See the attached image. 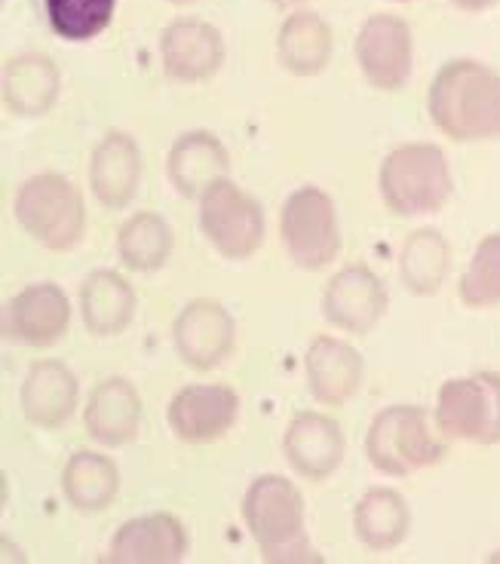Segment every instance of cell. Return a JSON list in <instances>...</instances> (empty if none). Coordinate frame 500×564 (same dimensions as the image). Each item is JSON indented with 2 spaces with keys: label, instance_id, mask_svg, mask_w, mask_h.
Instances as JSON below:
<instances>
[{
  "label": "cell",
  "instance_id": "obj_1",
  "mask_svg": "<svg viewBox=\"0 0 500 564\" xmlns=\"http://www.w3.org/2000/svg\"><path fill=\"white\" fill-rule=\"evenodd\" d=\"M427 111L452 141L500 139V74L476 58L448 62L430 84Z\"/></svg>",
  "mask_w": 500,
  "mask_h": 564
},
{
  "label": "cell",
  "instance_id": "obj_2",
  "mask_svg": "<svg viewBox=\"0 0 500 564\" xmlns=\"http://www.w3.org/2000/svg\"><path fill=\"white\" fill-rule=\"evenodd\" d=\"M243 524L268 562H311L314 546L304 531V497L286 476L264 473L243 494Z\"/></svg>",
  "mask_w": 500,
  "mask_h": 564
},
{
  "label": "cell",
  "instance_id": "obj_3",
  "mask_svg": "<svg viewBox=\"0 0 500 564\" xmlns=\"http://www.w3.org/2000/svg\"><path fill=\"white\" fill-rule=\"evenodd\" d=\"M452 166L439 144L405 141L393 148L378 172V191L396 218H421L439 212L452 197Z\"/></svg>",
  "mask_w": 500,
  "mask_h": 564
},
{
  "label": "cell",
  "instance_id": "obj_4",
  "mask_svg": "<svg viewBox=\"0 0 500 564\" xmlns=\"http://www.w3.org/2000/svg\"><path fill=\"white\" fill-rule=\"evenodd\" d=\"M13 212L19 227L50 252H72L86 234V203L80 187L58 175L37 172L15 191Z\"/></svg>",
  "mask_w": 500,
  "mask_h": 564
},
{
  "label": "cell",
  "instance_id": "obj_5",
  "mask_svg": "<svg viewBox=\"0 0 500 564\" xmlns=\"http://www.w3.org/2000/svg\"><path fill=\"white\" fill-rule=\"evenodd\" d=\"M443 454V442L433 433L427 411L417 405H390L374 417L366 433L369 464L390 479H402L439 464Z\"/></svg>",
  "mask_w": 500,
  "mask_h": 564
},
{
  "label": "cell",
  "instance_id": "obj_6",
  "mask_svg": "<svg viewBox=\"0 0 500 564\" xmlns=\"http://www.w3.org/2000/svg\"><path fill=\"white\" fill-rule=\"evenodd\" d=\"M280 240L295 268L311 273L329 268L341 252V225L335 199L316 184L292 191L280 212Z\"/></svg>",
  "mask_w": 500,
  "mask_h": 564
},
{
  "label": "cell",
  "instance_id": "obj_7",
  "mask_svg": "<svg viewBox=\"0 0 500 564\" xmlns=\"http://www.w3.org/2000/svg\"><path fill=\"white\" fill-rule=\"evenodd\" d=\"M433 421L439 436L452 442L498 445L500 442V375L476 371L439 387Z\"/></svg>",
  "mask_w": 500,
  "mask_h": 564
},
{
  "label": "cell",
  "instance_id": "obj_8",
  "mask_svg": "<svg viewBox=\"0 0 500 564\" xmlns=\"http://www.w3.org/2000/svg\"><path fill=\"white\" fill-rule=\"evenodd\" d=\"M197 221L209 246L228 261L252 258L268 234V218L261 203L252 194H246L240 184L230 182V175L215 182L203 194Z\"/></svg>",
  "mask_w": 500,
  "mask_h": 564
},
{
  "label": "cell",
  "instance_id": "obj_9",
  "mask_svg": "<svg viewBox=\"0 0 500 564\" xmlns=\"http://www.w3.org/2000/svg\"><path fill=\"white\" fill-rule=\"evenodd\" d=\"M366 84L381 93H400L415 68V34L393 13H374L362 22L354 43Z\"/></svg>",
  "mask_w": 500,
  "mask_h": 564
},
{
  "label": "cell",
  "instance_id": "obj_10",
  "mask_svg": "<svg viewBox=\"0 0 500 564\" xmlns=\"http://www.w3.org/2000/svg\"><path fill=\"white\" fill-rule=\"evenodd\" d=\"M172 347L178 359L194 371L225 366L237 347V323L215 297H197L172 323Z\"/></svg>",
  "mask_w": 500,
  "mask_h": 564
},
{
  "label": "cell",
  "instance_id": "obj_11",
  "mask_svg": "<svg viewBox=\"0 0 500 564\" xmlns=\"http://www.w3.org/2000/svg\"><path fill=\"white\" fill-rule=\"evenodd\" d=\"M72 328V297L56 282H34L15 292L3 311V335L13 344L46 350Z\"/></svg>",
  "mask_w": 500,
  "mask_h": 564
},
{
  "label": "cell",
  "instance_id": "obj_12",
  "mask_svg": "<svg viewBox=\"0 0 500 564\" xmlns=\"http://www.w3.org/2000/svg\"><path fill=\"white\" fill-rule=\"evenodd\" d=\"M323 316L344 335H369L390 307L384 280L369 264H347L323 292Z\"/></svg>",
  "mask_w": 500,
  "mask_h": 564
},
{
  "label": "cell",
  "instance_id": "obj_13",
  "mask_svg": "<svg viewBox=\"0 0 500 564\" xmlns=\"http://www.w3.org/2000/svg\"><path fill=\"white\" fill-rule=\"evenodd\" d=\"M240 417V395L228 383H191L170 399L166 423L187 445H209L228 436Z\"/></svg>",
  "mask_w": 500,
  "mask_h": 564
},
{
  "label": "cell",
  "instance_id": "obj_14",
  "mask_svg": "<svg viewBox=\"0 0 500 564\" xmlns=\"http://www.w3.org/2000/svg\"><path fill=\"white\" fill-rule=\"evenodd\" d=\"M225 37L213 22L194 15L175 19L160 34V62L163 70L178 84H203L225 65Z\"/></svg>",
  "mask_w": 500,
  "mask_h": 564
},
{
  "label": "cell",
  "instance_id": "obj_15",
  "mask_svg": "<svg viewBox=\"0 0 500 564\" xmlns=\"http://www.w3.org/2000/svg\"><path fill=\"white\" fill-rule=\"evenodd\" d=\"M347 442L341 423L323 411H298L283 433V457L307 481H326L341 466Z\"/></svg>",
  "mask_w": 500,
  "mask_h": 564
},
{
  "label": "cell",
  "instance_id": "obj_16",
  "mask_svg": "<svg viewBox=\"0 0 500 564\" xmlns=\"http://www.w3.org/2000/svg\"><path fill=\"white\" fill-rule=\"evenodd\" d=\"M362 375H366L362 352L350 340L319 335L304 352L307 390L326 409H338L344 402H350L362 387Z\"/></svg>",
  "mask_w": 500,
  "mask_h": 564
},
{
  "label": "cell",
  "instance_id": "obj_17",
  "mask_svg": "<svg viewBox=\"0 0 500 564\" xmlns=\"http://www.w3.org/2000/svg\"><path fill=\"white\" fill-rule=\"evenodd\" d=\"M142 148L129 132L111 129L89 156V191L105 209H127L142 184Z\"/></svg>",
  "mask_w": 500,
  "mask_h": 564
},
{
  "label": "cell",
  "instance_id": "obj_18",
  "mask_svg": "<svg viewBox=\"0 0 500 564\" xmlns=\"http://www.w3.org/2000/svg\"><path fill=\"white\" fill-rule=\"evenodd\" d=\"M84 426L101 448H127L142 426V395L127 378H105L84 405Z\"/></svg>",
  "mask_w": 500,
  "mask_h": 564
},
{
  "label": "cell",
  "instance_id": "obj_19",
  "mask_svg": "<svg viewBox=\"0 0 500 564\" xmlns=\"http://www.w3.org/2000/svg\"><path fill=\"white\" fill-rule=\"evenodd\" d=\"M22 414L31 426L41 430H58L72 421L80 409V383L77 375L58 359L34 362L22 381Z\"/></svg>",
  "mask_w": 500,
  "mask_h": 564
},
{
  "label": "cell",
  "instance_id": "obj_20",
  "mask_svg": "<svg viewBox=\"0 0 500 564\" xmlns=\"http://www.w3.org/2000/svg\"><path fill=\"white\" fill-rule=\"evenodd\" d=\"M187 555V531L172 512H151L117 528L108 558L117 564H170Z\"/></svg>",
  "mask_w": 500,
  "mask_h": 564
},
{
  "label": "cell",
  "instance_id": "obj_21",
  "mask_svg": "<svg viewBox=\"0 0 500 564\" xmlns=\"http://www.w3.org/2000/svg\"><path fill=\"white\" fill-rule=\"evenodd\" d=\"M170 184L187 199H200L215 182L230 175V154L225 141L209 129H191L172 141L166 156Z\"/></svg>",
  "mask_w": 500,
  "mask_h": 564
},
{
  "label": "cell",
  "instance_id": "obj_22",
  "mask_svg": "<svg viewBox=\"0 0 500 564\" xmlns=\"http://www.w3.org/2000/svg\"><path fill=\"white\" fill-rule=\"evenodd\" d=\"M135 289L117 270H93L80 285V319L96 338H117L135 319Z\"/></svg>",
  "mask_w": 500,
  "mask_h": 564
},
{
  "label": "cell",
  "instance_id": "obj_23",
  "mask_svg": "<svg viewBox=\"0 0 500 564\" xmlns=\"http://www.w3.org/2000/svg\"><path fill=\"white\" fill-rule=\"evenodd\" d=\"M335 53L331 25L314 10H292L276 31V58L295 77H316Z\"/></svg>",
  "mask_w": 500,
  "mask_h": 564
},
{
  "label": "cell",
  "instance_id": "obj_24",
  "mask_svg": "<svg viewBox=\"0 0 500 564\" xmlns=\"http://www.w3.org/2000/svg\"><path fill=\"white\" fill-rule=\"evenodd\" d=\"M58 89H62V74L56 62L41 53L15 56L3 70V105L15 117L34 120L50 113L58 101Z\"/></svg>",
  "mask_w": 500,
  "mask_h": 564
},
{
  "label": "cell",
  "instance_id": "obj_25",
  "mask_svg": "<svg viewBox=\"0 0 500 564\" xmlns=\"http://www.w3.org/2000/svg\"><path fill=\"white\" fill-rule=\"evenodd\" d=\"M412 531V509L396 488H369L354 507V534L372 552H390Z\"/></svg>",
  "mask_w": 500,
  "mask_h": 564
},
{
  "label": "cell",
  "instance_id": "obj_26",
  "mask_svg": "<svg viewBox=\"0 0 500 564\" xmlns=\"http://www.w3.org/2000/svg\"><path fill=\"white\" fill-rule=\"evenodd\" d=\"M62 494L77 512H101L120 494V469L101 452H74L62 469Z\"/></svg>",
  "mask_w": 500,
  "mask_h": 564
},
{
  "label": "cell",
  "instance_id": "obj_27",
  "mask_svg": "<svg viewBox=\"0 0 500 564\" xmlns=\"http://www.w3.org/2000/svg\"><path fill=\"white\" fill-rule=\"evenodd\" d=\"M175 252V234L157 212H135L117 230V258L135 273H157Z\"/></svg>",
  "mask_w": 500,
  "mask_h": 564
},
{
  "label": "cell",
  "instance_id": "obj_28",
  "mask_svg": "<svg viewBox=\"0 0 500 564\" xmlns=\"http://www.w3.org/2000/svg\"><path fill=\"white\" fill-rule=\"evenodd\" d=\"M452 273V246L436 227L409 234L400 249V280L412 295H436Z\"/></svg>",
  "mask_w": 500,
  "mask_h": 564
},
{
  "label": "cell",
  "instance_id": "obj_29",
  "mask_svg": "<svg viewBox=\"0 0 500 564\" xmlns=\"http://www.w3.org/2000/svg\"><path fill=\"white\" fill-rule=\"evenodd\" d=\"M117 0H43L50 29L62 41L86 43L99 37L115 19Z\"/></svg>",
  "mask_w": 500,
  "mask_h": 564
},
{
  "label": "cell",
  "instance_id": "obj_30",
  "mask_svg": "<svg viewBox=\"0 0 500 564\" xmlns=\"http://www.w3.org/2000/svg\"><path fill=\"white\" fill-rule=\"evenodd\" d=\"M460 301L470 311H491L500 304V234H488L472 249L460 276Z\"/></svg>",
  "mask_w": 500,
  "mask_h": 564
},
{
  "label": "cell",
  "instance_id": "obj_31",
  "mask_svg": "<svg viewBox=\"0 0 500 564\" xmlns=\"http://www.w3.org/2000/svg\"><path fill=\"white\" fill-rule=\"evenodd\" d=\"M500 0H452V7H458L460 13H488V10H494Z\"/></svg>",
  "mask_w": 500,
  "mask_h": 564
},
{
  "label": "cell",
  "instance_id": "obj_32",
  "mask_svg": "<svg viewBox=\"0 0 500 564\" xmlns=\"http://www.w3.org/2000/svg\"><path fill=\"white\" fill-rule=\"evenodd\" d=\"M268 3L280 7V10H301V3H304V0H268Z\"/></svg>",
  "mask_w": 500,
  "mask_h": 564
},
{
  "label": "cell",
  "instance_id": "obj_33",
  "mask_svg": "<svg viewBox=\"0 0 500 564\" xmlns=\"http://www.w3.org/2000/svg\"><path fill=\"white\" fill-rule=\"evenodd\" d=\"M170 3H175V7H185V3H197V0H170Z\"/></svg>",
  "mask_w": 500,
  "mask_h": 564
},
{
  "label": "cell",
  "instance_id": "obj_34",
  "mask_svg": "<svg viewBox=\"0 0 500 564\" xmlns=\"http://www.w3.org/2000/svg\"><path fill=\"white\" fill-rule=\"evenodd\" d=\"M396 3H405V0H396Z\"/></svg>",
  "mask_w": 500,
  "mask_h": 564
}]
</instances>
